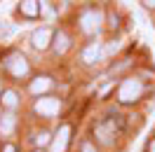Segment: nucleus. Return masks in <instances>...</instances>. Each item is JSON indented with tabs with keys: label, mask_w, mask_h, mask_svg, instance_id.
Instances as JSON below:
<instances>
[{
	"label": "nucleus",
	"mask_w": 155,
	"mask_h": 152,
	"mask_svg": "<svg viewBox=\"0 0 155 152\" xmlns=\"http://www.w3.org/2000/svg\"><path fill=\"white\" fill-rule=\"evenodd\" d=\"M141 94H143V84H141V80H134V77H129V80H125V82L120 84L117 98H120L122 103H132V101H136V98H139Z\"/></svg>",
	"instance_id": "f257e3e1"
},
{
	"label": "nucleus",
	"mask_w": 155,
	"mask_h": 152,
	"mask_svg": "<svg viewBox=\"0 0 155 152\" xmlns=\"http://www.w3.org/2000/svg\"><path fill=\"white\" fill-rule=\"evenodd\" d=\"M5 68H7L14 77L28 75V61H26L24 54H10V56L5 59Z\"/></svg>",
	"instance_id": "f03ea898"
},
{
	"label": "nucleus",
	"mask_w": 155,
	"mask_h": 152,
	"mask_svg": "<svg viewBox=\"0 0 155 152\" xmlns=\"http://www.w3.org/2000/svg\"><path fill=\"white\" fill-rule=\"evenodd\" d=\"M59 110H61V101L54 96H45V98L35 101V112L42 115V117H54Z\"/></svg>",
	"instance_id": "7ed1b4c3"
},
{
	"label": "nucleus",
	"mask_w": 155,
	"mask_h": 152,
	"mask_svg": "<svg viewBox=\"0 0 155 152\" xmlns=\"http://www.w3.org/2000/svg\"><path fill=\"white\" fill-rule=\"evenodd\" d=\"M101 12L99 10H87L82 12V17H80V24H82V30L85 33H97L99 28H101Z\"/></svg>",
	"instance_id": "20e7f679"
},
{
	"label": "nucleus",
	"mask_w": 155,
	"mask_h": 152,
	"mask_svg": "<svg viewBox=\"0 0 155 152\" xmlns=\"http://www.w3.org/2000/svg\"><path fill=\"white\" fill-rule=\"evenodd\" d=\"M68 141H71V126L64 124V126H59L57 136H54V141H52V150L49 152H66Z\"/></svg>",
	"instance_id": "39448f33"
},
{
	"label": "nucleus",
	"mask_w": 155,
	"mask_h": 152,
	"mask_svg": "<svg viewBox=\"0 0 155 152\" xmlns=\"http://www.w3.org/2000/svg\"><path fill=\"white\" fill-rule=\"evenodd\" d=\"M115 131H117V126H115V119H108V122H104V124H99L97 126V136H99V141L101 143H113V136H115Z\"/></svg>",
	"instance_id": "423d86ee"
},
{
	"label": "nucleus",
	"mask_w": 155,
	"mask_h": 152,
	"mask_svg": "<svg viewBox=\"0 0 155 152\" xmlns=\"http://www.w3.org/2000/svg\"><path fill=\"white\" fill-rule=\"evenodd\" d=\"M49 40H52V30H49V28H38L35 33H33L31 42H33V47H35V49H45L49 45Z\"/></svg>",
	"instance_id": "0eeeda50"
},
{
	"label": "nucleus",
	"mask_w": 155,
	"mask_h": 152,
	"mask_svg": "<svg viewBox=\"0 0 155 152\" xmlns=\"http://www.w3.org/2000/svg\"><path fill=\"white\" fill-rule=\"evenodd\" d=\"M101 54H104L101 42H92V45L85 47V52H82V61H85V63H94L97 59H101Z\"/></svg>",
	"instance_id": "6e6552de"
},
{
	"label": "nucleus",
	"mask_w": 155,
	"mask_h": 152,
	"mask_svg": "<svg viewBox=\"0 0 155 152\" xmlns=\"http://www.w3.org/2000/svg\"><path fill=\"white\" fill-rule=\"evenodd\" d=\"M14 122H17V119H14L12 112L2 115V117H0V133H2V136H10V133L14 131Z\"/></svg>",
	"instance_id": "1a4fd4ad"
},
{
	"label": "nucleus",
	"mask_w": 155,
	"mask_h": 152,
	"mask_svg": "<svg viewBox=\"0 0 155 152\" xmlns=\"http://www.w3.org/2000/svg\"><path fill=\"white\" fill-rule=\"evenodd\" d=\"M49 87H52V80L42 75V77H35V80L31 82V91H33V94H42V91H47Z\"/></svg>",
	"instance_id": "9d476101"
},
{
	"label": "nucleus",
	"mask_w": 155,
	"mask_h": 152,
	"mask_svg": "<svg viewBox=\"0 0 155 152\" xmlns=\"http://www.w3.org/2000/svg\"><path fill=\"white\" fill-rule=\"evenodd\" d=\"M68 47H71V40H68V35L64 33V30H59L57 35H54V49H57V54H64Z\"/></svg>",
	"instance_id": "9b49d317"
},
{
	"label": "nucleus",
	"mask_w": 155,
	"mask_h": 152,
	"mask_svg": "<svg viewBox=\"0 0 155 152\" xmlns=\"http://www.w3.org/2000/svg\"><path fill=\"white\" fill-rule=\"evenodd\" d=\"M21 12H24L26 17H38V14H40V2H35V0H26V2H21Z\"/></svg>",
	"instance_id": "f8f14e48"
},
{
	"label": "nucleus",
	"mask_w": 155,
	"mask_h": 152,
	"mask_svg": "<svg viewBox=\"0 0 155 152\" xmlns=\"http://www.w3.org/2000/svg\"><path fill=\"white\" fill-rule=\"evenodd\" d=\"M2 103L14 108V105H17V94H14V91H5V94H2Z\"/></svg>",
	"instance_id": "ddd939ff"
},
{
	"label": "nucleus",
	"mask_w": 155,
	"mask_h": 152,
	"mask_svg": "<svg viewBox=\"0 0 155 152\" xmlns=\"http://www.w3.org/2000/svg\"><path fill=\"white\" fill-rule=\"evenodd\" d=\"M47 141H49V133H45V131H42V133H38V136H35V143H38L40 147H42V145H45V143H47Z\"/></svg>",
	"instance_id": "4468645a"
},
{
	"label": "nucleus",
	"mask_w": 155,
	"mask_h": 152,
	"mask_svg": "<svg viewBox=\"0 0 155 152\" xmlns=\"http://www.w3.org/2000/svg\"><path fill=\"white\" fill-rule=\"evenodd\" d=\"M82 152H97V150H94L92 143H82Z\"/></svg>",
	"instance_id": "2eb2a0df"
},
{
	"label": "nucleus",
	"mask_w": 155,
	"mask_h": 152,
	"mask_svg": "<svg viewBox=\"0 0 155 152\" xmlns=\"http://www.w3.org/2000/svg\"><path fill=\"white\" fill-rule=\"evenodd\" d=\"M117 47H120V45H117V42H110V45H108V49H106V54H113V52H115Z\"/></svg>",
	"instance_id": "dca6fc26"
},
{
	"label": "nucleus",
	"mask_w": 155,
	"mask_h": 152,
	"mask_svg": "<svg viewBox=\"0 0 155 152\" xmlns=\"http://www.w3.org/2000/svg\"><path fill=\"white\" fill-rule=\"evenodd\" d=\"M148 152H155V141H150V145H148Z\"/></svg>",
	"instance_id": "f3484780"
},
{
	"label": "nucleus",
	"mask_w": 155,
	"mask_h": 152,
	"mask_svg": "<svg viewBox=\"0 0 155 152\" xmlns=\"http://www.w3.org/2000/svg\"><path fill=\"white\" fill-rule=\"evenodd\" d=\"M5 152H14V147H12V145H7V147H5Z\"/></svg>",
	"instance_id": "a211bd4d"
},
{
	"label": "nucleus",
	"mask_w": 155,
	"mask_h": 152,
	"mask_svg": "<svg viewBox=\"0 0 155 152\" xmlns=\"http://www.w3.org/2000/svg\"><path fill=\"white\" fill-rule=\"evenodd\" d=\"M38 152H40V150H38Z\"/></svg>",
	"instance_id": "6ab92c4d"
}]
</instances>
